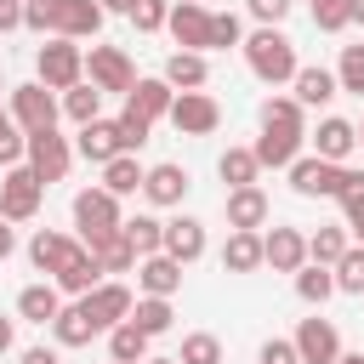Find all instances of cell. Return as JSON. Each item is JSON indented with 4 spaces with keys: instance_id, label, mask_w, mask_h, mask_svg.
<instances>
[{
    "instance_id": "1",
    "label": "cell",
    "mask_w": 364,
    "mask_h": 364,
    "mask_svg": "<svg viewBox=\"0 0 364 364\" xmlns=\"http://www.w3.org/2000/svg\"><path fill=\"white\" fill-rule=\"evenodd\" d=\"M245 63H250V74L262 80V85H284V80H296V46H290V34H279V28H256L250 40H245Z\"/></svg>"
},
{
    "instance_id": "2",
    "label": "cell",
    "mask_w": 364,
    "mask_h": 364,
    "mask_svg": "<svg viewBox=\"0 0 364 364\" xmlns=\"http://www.w3.org/2000/svg\"><path fill=\"white\" fill-rule=\"evenodd\" d=\"M34 68H40V85H46V91H74V85L85 80V46H80V40L51 34V40L40 46Z\"/></svg>"
},
{
    "instance_id": "3",
    "label": "cell",
    "mask_w": 364,
    "mask_h": 364,
    "mask_svg": "<svg viewBox=\"0 0 364 364\" xmlns=\"http://www.w3.org/2000/svg\"><path fill=\"white\" fill-rule=\"evenodd\" d=\"M74 222H80V245H85V250H91L97 239H108V233L125 228L119 199H114L108 188H85V193H74Z\"/></svg>"
},
{
    "instance_id": "4",
    "label": "cell",
    "mask_w": 364,
    "mask_h": 364,
    "mask_svg": "<svg viewBox=\"0 0 364 364\" xmlns=\"http://www.w3.org/2000/svg\"><path fill=\"white\" fill-rule=\"evenodd\" d=\"M85 74H91L97 91H119V97L136 91V68H131V57L119 46H91L85 51Z\"/></svg>"
},
{
    "instance_id": "5",
    "label": "cell",
    "mask_w": 364,
    "mask_h": 364,
    "mask_svg": "<svg viewBox=\"0 0 364 364\" xmlns=\"http://www.w3.org/2000/svg\"><path fill=\"white\" fill-rule=\"evenodd\" d=\"M11 119L23 125V136H34V131H57V97H51L40 80L11 85Z\"/></svg>"
},
{
    "instance_id": "6",
    "label": "cell",
    "mask_w": 364,
    "mask_h": 364,
    "mask_svg": "<svg viewBox=\"0 0 364 364\" xmlns=\"http://www.w3.org/2000/svg\"><path fill=\"white\" fill-rule=\"evenodd\" d=\"M40 193H46V182L28 165H11L6 182H0V222H28L40 210Z\"/></svg>"
},
{
    "instance_id": "7",
    "label": "cell",
    "mask_w": 364,
    "mask_h": 364,
    "mask_svg": "<svg viewBox=\"0 0 364 364\" xmlns=\"http://www.w3.org/2000/svg\"><path fill=\"white\" fill-rule=\"evenodd\" d=\"M171 125H176L182 136H210V131L222 125V108H216L210 91H176V102H171Z\"/></svg>"
},
{
    "instance_id": "8",
    "label": "cell",
    "mask_w": 364,
    "mask_h": 364,
    "mask_svg": "<svg viewBox=\"0 0 364 364\" xmlns=\"http://www.w3.org/2000/svg\"><path fill=\"white\" fill-rule=\"evenodd\" d=\"M68 165H74L68 136H57V131H34V136H28V171H34L40 182H63Z\"/></svg>"
},
{
    "instance_id": "9",
    "label": "cell",
    "mask_w": 364,
    "mask_h": 364,
    "mask_svg": "<svg viewBox=\"0 0 364 364\" xmlns=\"http://www.w3.org/2000/svg\"><path fill=\"white\" fill-rule=\"evenodd\" d=\"M80 307H85V318L97 324V330H114V324H125L131 318V307H136V296L125 290V284H97L91 296H80Z\"/></svg>"
},
{
    "instance_id": "10",
    "label": "cell",
    "mask_w": 364,
    "mask_h": 364,
    "mask_svg": "<svg viewBox=\"0 0 364 364\" xmlns=\"http://www.w3.org/2000/svg\"><path fill=\"white\" fill-rule=\"evenodd\" d=\"M165 28H171V40H176L182 51H210V11H205L199 0H176Z\"/></svg>"
},
{
    "instance_id": "11",
    "label": "cell",
    "mask_w": 364,
    "mask_h": 364,
    "mask_svg": "<svg viewBox=\"0 0 364 364\" xmlns=\"http://www.w3.org/2000/svg\"><path fill=\"white\" fill-rule=\"evenodd\" d=\"M290 188L296 193H307V199H336L341 193V165H330V159H318V154H301L296 165H290Z\"/></svg>"
},
{
    "instance_id": "12",
    "label": "cell",
    "mask_w": 364,
    "mask_h": 364,
    "mask_svg": "<svg viewBox=\"0 0 364 364\" xmlns=\"http://www.w3.org/2000/svg\"><path fill=\"white\" fill-rule=\"evenodd\" d=\"M296 353H301V364H336L341 358V336H336V324L330 318H301L296 324Z\"/></svg>"
},
{
    "instance_id": "13",
    "label": "cell",
    "mask_w": 364,
    "mask_h": 364,
    "mask_svg": "<svg viewBox=\"0 0 364 364\" xmlns=\"http://www.w3.org/2000/svg\"><path fill=\"white\" fill-rule=\"evenodd\" d=\"M301 136H307V131L262 125V136H256V148H250V154H256V165H262V171H267V165H273V171H290V165L301 159Z\"/></svg>"
},
{
    "instance_id": "14",
    "label": "cell",
    "mask_w": 364,
    "mask_h": 364,
    "mask_svg": "<svg viewBox=\"0 0 364 364\" xmlns=\"http://www.w3.org/2000/svg\"><path fill=\"white\" fill-rule=\"evenodd\" d=\"M262 256H267L273 273H301V267H307V233L273 228V233H262Z\"/></svg>"
},
{
    "instance_id": "15",
    "label": "cell",
    "mask_w": 364,
    "mask_h": 364,
    "mask_svg": "<svg viewBox=\"0 0 364 364\" xmlns=\"http://www.w3.org/2000/svg\"><path fill=\"white\" fill-rule=\"evenodd\" d=\"M74 154H80V159H91V165L119 159V154H125V142H119V119H91V125H80Z\"/></svg>"
},
{
    "instance_id": "16",
    "label": "cell",
    "mask_w": 364,
    "mask_h": 364,
    "mask_svg": "<svg viewBox=\"0 0 364 364\" xmlns=\"http://www.w3.org/2000/svg\"><path fill=\"white\" fill-rule=\"evenodd\" d=\"M165 256L171 262H199L205 256V222L199 216H176V222H165Z\"/></svg>"
},
{
    "instance_id": "17",
    "label": "cell",
    "mask_w": 364,
    "mask_h": 364,
    "mask_svg": "<svg viewBox=\"0 0 364 364\" xmlns=\"http://www.w3.org/2000/svg\"><path fill=\"white\" fill-rule=\"evenodd\" d=\"M51 279H57V290H68V296H91V290L102 284V267H97V256H91L85 245H74V256H68Z\"/></svg>"
},
{
    "instance_id": "18",
    "label": "cell",
    "mask_w": 364,
    "mask_h": 364,
    "mask_svg": "<svg viewBox=\"0 0 364 364\" xmlns=\"http://www.w3.org/2000/svg\"><path fill=\"white\" fill-rule=\"evenodd\" d=\"M136 284H142V296H165V301H171V296L182 290V262H171L165 250H159V256H142V262H136Z\"/></svg>"
},
{
    "instance_id": "19",
    "label": "cell",
    "mask_w": 364,
    "mask_h": 364,
    "mask_svg": "<svg viewBox=\"0 0 364 364\" xmlns=\"http://www.w3.org/2000/svg\"><path fill=\"white\" fill-rule=\"evenodd\" d=\"M102 17H108V11H102L97 0H63V6H57V34H63V40H91V34L102 28Z\"/></svg>"
},
{
    "instance_id": "20",
    "label": "cell",
    "mask_w": 364,
    "mask_h": 364,
    "mask_svg": "<svg viewBox=\"0 0 364 364\" xmlns=\"http://www.w3.org/2000/svg\"><path fill=\"white\" fill-rule=\"evenodd\" d=\"M171 102H176V91L165 85V74H159V80H136V91L125 97V108L142 114L148 125H154V119H171Z\"/></svg>"
},
{
    "instance_id": "21",
    "label": "cell",
    "mask_w": 364,
    "mask_h": 364,
    "mask_svg": "<svg viewBox=\"0 0 364 364\" xmlns=\"http://www.w3.org/2000/svg\"><path fill=\"white\" fill-rule=\"evenodd\" d=\"M267 222V193L262 188H233L228 193V228L233 233H256Z\"/></svg>"
},
{
    "instance_id": "22",
    "label": "cell",
    "mask_w": 364,
    "mask_h": 364,
    "mask_svg": "<svg viewBox=\"0 0 364 364\" xmlns=\"http://www.w3.org/2000/svg\"><path fill=\"white\" fill-rule=\"evenodd\" d=\"M205 80H210L205 51H171V57H165V85H171V91H199Z\"/></svg>"
},
{
    "instance_id": "23",
    "label": "cell",
    "mask_w": 364,
    "mask_h": 364,
    "mask_svg": "<svg viewBox=\"0 0 364 364\" xmlns=\"http://www.w3.org/2000/svg\"><path fill=\"white\" fill-rule=\"evenodd\" d=\"M353 148H358V125H353V119H324L318 136H313V154L330 159V165H341Z\"/></svg>"
},
{
    "instance_id": "24",
    "label": "cell",
    "mask_w": 364,
    "mask_h": 364,
    "mask_svg": "<svg viewBox=\"0 0 364 364\" xmlns=\"http://www.w3.org/2000/svg\"><path fill=\"white\" fill-rule=\"evenodd\" d=\"M193 182H188V171L182 165H148V182H142V193H148V205H182V193H188Z\"/></svg>"
},
{
    "instance_id": "25",
    "label": "cell",
    "mask_w": 364,
    "mask_h": 364,
    "mask_svg": "<svg viewBox=\"0 0 364 364\" xmlns=\"http://www.w3.org/2000/svg\"><path fill=\"white\" fill-rule=\"evenodd\" d=\"M68 256H74V239H68V233H57V228H40V233L28 239V262H34L40 273H57Z\"/></svg>"
},
{
    "instance_id": "26",
    "label": "cell",
    "mask_w": 364,
    "mask_h": 364,
    "mask_svg": "<svg viewBox=\"0 0 364 364\" xmlns=\"http://www.w3.org/2000/svg\"><path fill=\"white\" fill-rule=\"evenodd\" d=\"M290 85H296V102H301V108H324V102L341 91L330 68H296V80H290Z\"/></svg>"
},
{
    "instance_id": "27",
    "label": "cell",
    "mask_w": 364,
    "mask_h": 364,
    "mask_svg": "<svg viewBox=\"0 0 364 364\" xmlns=\"http://www.w3.org/2000/svg\"><path fill=\"white\" fill-rule=\"evenodd\" d=\"M267 256H262V233H228L222 245V267L228 273H256Z\"/></svg>"
},
{
    "instance_id": "28",
    "label": "cell",
    "mask_w": 364,
    "mask_h": 364,
    "mask_svg": "<svg viewBox=\"0 0 364 364\" xmlns=\"http://www.w3.org/2000/svg\"><path fill=\"white\" fill-rule=\"evenodd\" d=\"M142 182H148V171L136 165V154H119V159H108V165H102V188H108L114 199H125V193H136Z\"/></svg>"
},
{
    "instance_id": "29",
    "label": "cell",
    "mask_w": 364,
    "mask_h": 364,
    "mask_svg": "<svg viewBox=\"0 0 364 364\" xmlns=\"http://www.w3.org/2000/svg\"><path fill=\"white\" fill-rule=\"evenodd\" d=\"M91 256H97V267H102V273H131V267L142 262V256L131 250L125 228H119V233H108V239H97V245H91Z\"/></svg>"
},
{
    "instance_id": "30",
    "label": "cell",
    "mask_w": 364,
    "mask_h": 364,
    "mask_svg": "<svg viewBox=\"0 0 364 364\" xmlns=\"http://www.w3.org/2000/svg\"><path fill=\"white\" fill-rule=\"evenodd\" d=\"M17 313H23L28 324H51V318L63 313V296H57V284H28V290L17 296Z\"/></svg>"
},
{
    "instance_id": "31",
    "label": "cell",
    "mask_w": 364,
    "mask_h": 364,
    "mask_svg": "<svg viewBox=\"0 0 364 364\" xmlns=\"http://www.w3.org/2000/svg\"><path fill=\"white\" fill-rule=\"evenodd\" d=\"M216 171H222L228 193H233V188H256V176H262V165H256V154H250V148H228V154L216 159Z\"/></svg>"
},
{
    "instance_id": "32",
    "label": "cell",
    "mask_w": 364,
    "mask_h": 364,
    "mask_svg": "<svg viewBox=\"0 0 364 364\" xmlns=\"http://www.w3.org/2000/svg\"><path fill=\"white\" fill-rule=\"evenodd\" d=\"M296 296H301L307 307H324V301L336 296V267H318V262H307V267L296 273Z\"/></svg>"
},
{
    "instance_id": "33",
    "label": "cell",
    "mask_w": 364,
    "mask_h": 364,
    "mask_svg": "<svg viewBox=\"0 0 364 364\" xmlns=\"http://www.w3.org/2000/svg\"><path fill=\"white\" fill-rule=\"evenodd\" d=\"M171 318H176V313H171V301H165V296H142V301L131 307V318H125V324H136V330L154 341V336H165V330H171Z\"/></svg>"
},
{
    "instance_id": "34",
    "label": "cell",
    "mask_w": 364,
    "mask_h": 364,
    "mask_svg": "<svg viewBox=\"0 0 364 364\" xmlns=\"http://www.w3.org/2000/svg\"><path fill=\"white\" fill-rule=\"evenodd\" d=\"M51 336H57V347H85L91 336H97V324L85 318V307L74 301V307H63L57 318H51Z\"/></svg>"
},
{
    "instance_id": "35",
    "label": "cell",
    "mask_w": 364,
    "mask_h": 364,
    "mask_svg": "<svg viewBox=\"0 0 364 364\" xmlns=\"http://www.w3.org/2000/svg\"><path fill=\"white\" fill-rule=\"evenodd\" d=\"M108 358L114 364H148V336L136 324H114L108 330Z\"/></svg>"
},
{
    "instance_id": "36",
    "label": "cell",
    "mask_w": 364,
    "mask_h": 364,
    "mask_svg": "<svg viewBox=\"0 0 364 364\" xmlns=\"http://www.w3.org/2000/svg\"><path fill=\"white\" fill-rule=\"evenodd\" d=\"M347 250H353V245H347L341 228H313V233H307V262H318V267H336Z\"/></svg>"
},
{
    "instance_id": "37",
    "label": "cell",
    "mask_w": 364,
    "mask_h": 364,
    "mask_svg": "<svg viewBox=\"0 0 364 364\" xmlns=\"http://www.w3.org/2000/svg\"><path fill=\"white\" fill-rule=\"evenodd\" d=\"M63 114H68L74 125H91V119H102V91L80 80L74 91H63Z\"/></svg>"
},
{
    "instance_id": "38",
    "label": "cell",
    "mask_w": 364,
    "mask_h": 364,
    "mask_svg": "<svg viewBox=\"0 0 364 364\" xmlns=\"http://www.w3.org/2000/svg\"><path fill=\"white\" fill-rule=\"evenodd\" d=\"M125 239H131L136 256H159V250H165V222H159V216H131V222H125Z\"/></svg>"
},
{
    "instance_id": "39",
    "label": "cell",
    "mask_w": 364,
    "mask_h": 364,
    "mask_svg": "<svg viewBox=\"0 0 364 364\" xmlns=\"http://www.w3.org/2000/svg\"><path fill=\"white\" fill-rule=\"evenodd\" d=\"M28 159V136H23V125L11 119V108H0V165L11 171V165H23Z\"/></svg>"
},
{
    "instance_id": "40",
    "label": "cell",
    "mask_w": 364,
    "mask_h": 364,
    "mask_svg": "<svg viewBox=\"0 0 364 364\" xmlns=\"http://www.w3.org/2000/svg\"><path fill=\"white\" fill-rule=\"evenodd\" d=\"M176 358L182 364H222V341L210 330H193V336H182V353Z\"/></svg>"
},
{
    "instance_id": "41",
    "label": "cell",
    "mask_w": 364,
    "mask_h": 364,
    "mask_svg": "<svg viewBox=\"0 0 364 364\" xmlns=\"http://www.w3.org/2000/svg\"><path fill=\"white\" fill-rule=\"evenodd\" d=\"M336 199H341V210H347V228H358V222H364V171H347V165H341V193H336Z\"/></svg>"
},
{
    "instance_id": "42",
    "label": "cell",
    "mask_w": 364,
    "mask_h": 364,
    "mask_svg": "<svg viewBox=\"0 0 364 364\" xmlns=\"http://www.w3.org/2000/svg\"><path fill=\"white\" fill-rule=\"evenodd\" d=\"M262 125L301 131V102H296V97H267V102H262Z\"/></svg>"
},
{
    "instance_id": "43",
    "label": "cell",
    "mask_w": 364,
    "mask_h": 364,
    "mask_svg": "<svg viewBox=\"0 0 364 364\" xmlns=\"http://www.w3.org/2000/svg\"><path fill=\"white\" fill-rule=\"evenodd\" d=\"M336 290H347V296H364V245H353V250L336 262Z\"/></svg>"
},
{
    "instance_id": "44",
    "label": "cell",
    "mask_w": 364,
    "mask_h": 364,
    "mask_svg": "<svg viewBox=\"0 0 364 364\" xmlns=\"http://www.w3.org/2000/svg\"><path fill=\"white\" fill-rule=\"evenodd\" d=\"M228 46H245V23L233 11H210V51H228Z\"/></svg>"
},
{
    "instance_id": "45",
    "label": "cell",
    "mask_w": 364,
    "mask_h": 364,
    "mask_svg": "<svg viewBox=\"0 0 364 364\" xmlns=\"http://www.w3.org/2000/svg\"><path fill=\"white\" fill-rule=\"evenodd\" d=\"M57 6L63 0H23V28H34V34H57Z\"/></svg>"
},
{
    "instance_id": "46",
    "label": "cell",
    "mask_w": 364,
    "mask_h": 364,
    "mask_svg": "<svg viewBox=\"0 0 364 364\" xmlns=\"http://www.w3.org/2000/svg\"><path fill=\"white\" fill-rule=\"evenodd\" d=\"M313 23H318L324 34H341V28L353 23V0H313Z\"/></svg>"
},
{
    "instance_id": "47",
    "label": "cell",
    "mask_w": 364,
    "mask_h": 364,
    "mask_svg": "<svg viewBox=\"0 0 364 364\" xmlns=\"http://www.w3.org/2000/svg\"><path fill=\"white\" fill-rule=\"evenodd\" d=\"M336 85H341V91H353V97H364V46H347V51H341Z\"/></svg>"
},
{
    "instance_id": "48",
    "label": "cell",
    "mask_w": 364,
    "mask_h": 364,
    "mask_svg": "<svg viewBox=\"0 0 364 364\" xmlns=\"http://www.w3.org/2000/svg\"><path fill=\"white\" fill-rule=\"evenodd\" d=\"M131 23H136V34L165 28V23H171V0H136V6H131Z\"/></svg>"
},
{
    "instance_id": "49",
    "label": "cell",
    "mask_w": 364,
    "mask_h": 364,
    "mask_svg": "<svg viewBox=\"0 0 364 364\" xmlns=\"http://www.w3.org/2000/svg\"><path fill=\"white\" fill-rule=\"evenodd\" d=\"M148 131H154V125H148L142 114H131V108L119 114V142H125V154H136V148L148 142Z\"/></svg>"
},
{
    "instance_id": "50",
    "label": "cell",
    "mask_w": 364,
    "mask_h": 364,
    "mask_svg": "<svg viewBox=\"0 0 364 364\" xmlns=\"http://www.w3.org/2000/svg\"><path fill=\"white\" fill-rule=\"evenodd\" d=\"M245 6H250V17H256L262 28H279V23L290 17V6H296V0H245Z\"/></svg>"
},
{
    "instance_id": "51",
    "label": "cell",
    "mask_w": 364,
    "mask_h": 364,
    "mask_svg": "<svg viewBox=\"0 0 364 364\" xmlns=\"http://www.w3.org/2000/svg\"><path fill=\"white\" fill-rule=\"evenodd\" d=\"M256 364H301V353H296V341H284V336H273V341H262V353H256Z\"/></svg>"
},
{
    "instance_id": "52",
    "label": "cell",
    "mask_w": 364,
    "mask_h": 364,
    "mask_svg": "<svg viewBox=\"0 0 364 364\" xmlns=\"http://www.w3.org/2000/svg\"><path fill=\"white\" fill-rule=\"evenodd\" d=\"M23 28V0H0V34Z\"/></svg>"
},
{
    "instance_id": "53",
    "label": "cell",
    "mask_w": 364,
    "mask_h": 364,
    "mask_svg": "<svg viewBox=\"0 0 364 364\" xmlns=\"http://www.w3.org/2000/svg\"><path fill=\"white\" fill-rule=\"evenodd\" d=\"M17 364H63V353H57V347H28Z\"/></svg>"
},
{
    "instance_id": "54",
    "label": "cell",
    "mask_w": 364,
    "mask_h": 364,
    "mask_svg": "<svg viewBox=\"0 0 364 364\" xmlns=\"http://www.w3.org/2000/svg\"><path fill=\"white\" fill-rule=\"evenodd\" d=\"M11 250H17V233H11V228H6V222H0V262H6V256H11Z\"/></svg>"
},
{
    "instance_id": "55",
    "label": "cell",
    "mask_w": 364,
    "mask_h": 364,
    "mask_svg": "<svg viewBox=\"0 0 364 364\" xmlns=\"http://www.w3.org/2000/svg\"><path fill=\"white\" fill-rule=\"evenodd\" d=\"M11 336H17V330H11V318H0V358L11 353Z\"/></svg>"
},
{
    "instance_id": "56",
    "label": "cell",
    "mask_w": 364,
    "mask_h": 364,
    "mask_svg": "<svg viewBox=\"0 0 364 364\" xmlns=\"http://www.w3.org/2000/svg\"><path fill=\"white\" fill-rule=\"evenodd\" d=\"M97 6H102V11H125V17H131V6H136V0H97Z\"/></svg>"
},
{
    "instance_id": "57",
    "label": "cell",
    "mask_w": 364,
    "mask_h": 364,
    "mask_svg": "<svg viewBox=\"0 0 364 364\" xmlns=\"http://www.w3.org/2000/svg\"><path fill=\"white\" fill-rule=\"evenodd\" d=\"M336 364H364V353H341V358H336Z\"/></svg>"
},
{
    "instance_id": "58",
    "label": "cell",
    "mask_w": 364,
    "mask_h": 364,
    "mask_svg": "<svg viewBox=\"0 0 364 364\" xmlns=\"http://www.w3.org/2000/svg\"><path fill=\"white\" fill-rule=\"evenodd\" d=\"M353 23H364V0H353Z\"/></svg>"
},
{
    "instance_id": "59",
    "label": "cell",
    "mask_w": 364,
    "mask_h": 364,
    "mask_svg": "<svg viewBox=\"0 0 364 364\" xmlns=\"http://www.w3.org/2000/svg\"><path fill=\"white\" fill-rule=\"evenodd\" d=\"M148 364H182V358H148Z\"/></svg>"
},
{
    "instance_id": "60",
    "label": "cell",
    "mask_w": 364,
    "mask_h": 364,
    "mask_svg": "<svg viewBox=\"0 0 364 364\" xmlns=\"http://www.w3.org/2000/svg\"><path fill=\"white\" fill-rule=\"evenodd\" d=\"M353 233H358V245H364V222H358V228H353Z\"/></svg>"
},
{
    "instance_id": "61",
    "label": "cell",
    "mask_w": 364,
    "mask_h": 364,
    "mask_svg": "<svg viewBox=\"0 0 364 364\" xmlns=\"http://www.w3.org/2000/svg\"><path fill=\"white\" fill-rule=\"evenodd\" d=\"M0 91H11V85H6V74H0Z\"/></svg>"
},
{
    "instance_id": "62",
    "label": "cell",
    "mask_w": 364,
    "mask_h": 364,
    "mask_svg": "<svg viewBox=\"0 0 364 364\" xmlns=\"http://www.w3.org/2000/svg\"><path fill=\"white\" fill-rule=\"evenodd\" d=\"M358 148H364V125H358Z\"/></svg>"
},
{
    "instance_id": "63",
    "label": "cell",
    "mask_w": 364,
    "mask_h": 364,
    "mask_svg": "<svg viewBox=\"0 0 364 364\" xmlns=\"http://www.w3.org/2000/svg\"><path fill=\"white\" fill-rule=\"evenodd\" d=\"M199 6H205V0H199Z\"/></svg>"
}]
</instances>
